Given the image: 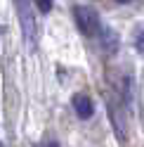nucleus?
<instances>
[{
    "mask_svg": "<svg viewBox=\"0 0 144 147\" xmlns=\"http://www.w3.org/2000/svg\"><path fill=\"white\" fill-rule=\"evenodd\" d=\"M35 5H38V10H40L43 14H47V12L52 10V0H35Z\"/></svg>",
    "mask_w": 144,
    "mask_h": 147,
    "instance_id": "39448f33",
    "label": "nucleus"
},
{
    "mask_svg": "<svg viewBox=\"0 0 144 147\" xmlns=\"http://www.w3.org/2000/svg\"><path fill=\"white\" fill-rule=\"evenodd\" d=\"M104 48H106V50H113V48H118V36H116L113 31H109V29L104 31Z\"/></svg>",
    "mask_w": 144,
    "mask_h": 147,
    "instance_id": "20e7f679",
    "label": "nucleus"
},
{
    "mask_svg": "<svg viewBox=\"0 0 144 147\" xmlns=\"http://www.w3.org/2000/svg\"><path fill=\"white\" fill-rule=\"evenodd\" d=\"M73 109H76V114L80 119H90L95 112V107H92V100H90L87 95H73Z\"/></svg>",
    "mask_w": 144,
    "mask_h": 147,
    "instance_id": "7ed1b4c3",
    "label": "nucleus"
},
{
    "mask_svg": "<svg viewBox=\"0 0 144 147\" xmlns=\"http://www.w3.org/2000/svg\"><path fill=\"white\" fill-rule=\"evenodd\" d=\"M0 147H5V145H3V142H0Z\"/></svg>",
    "mask_w": 144,
    "mask_h": 147,
    "instance_id": "6e6552de",
    "label": "nucleus"
},
{
    "mask_svg": "<svg viewBox=\"0 0 144 147\" xmlns=\"http://www.w3.org/2000/svg\"><path fill=\"white\" fill-rule=\"evenodd\" d=\"M14 7H17V17L21 22V31L26 36V43L29 48H35V40H38V24H35V14L31 10V3L29 0H14Z\"/></svg>",
    "mask_w": 144,
    "mask_h": 147,
    "instance_id": "f257e3e1",
    "label": "nucleus"
},
{
    "mask_svg": "<svg viewBox=\"0 0 144 147\" xmlns=\"http://www.w3.org/2000/svg\"><path fill=\"white\" fill-rule=\"evenodd\" d=\"M40 147H57V142H47V145H40Z\"/></svg>",
    "mask_w": 144,
    "mask_h": 147,
    "instance_id": "0eeeda50",
    "label": "nucleus"
},
{
    "mask_svg": "<svg viewBox=\"0 0 144 147\" xmlns=\"http://www.w3.org/2000/svg\"><path fill=\"white\" fill-rule=\"evenodd\" d=\"M135 48H137L139 55H144V29L137 33V40H135Z\"/></svg>",
    "mask_w": 144,
    "mask_h": 147,
    "instance_id": "423d86ee",
    "label": "nucleus"
},
{
    "mask_svg": "<svg viewBox=\"0 0 144 147\" xmlns=\"http://www.w3.org/2000/svg\"><path fill=\"white\" fill-rule=\"evenodd\" d=\"M73 19L78 24V31L83 36H95L99 31V14L87 5H78L73 7Z\"/></svg>",
    "mask_w": 144,
    "mask_h": 147,
    "instance_id": "f03ea898",
    "label": "nucleus"
}]
</instances>
